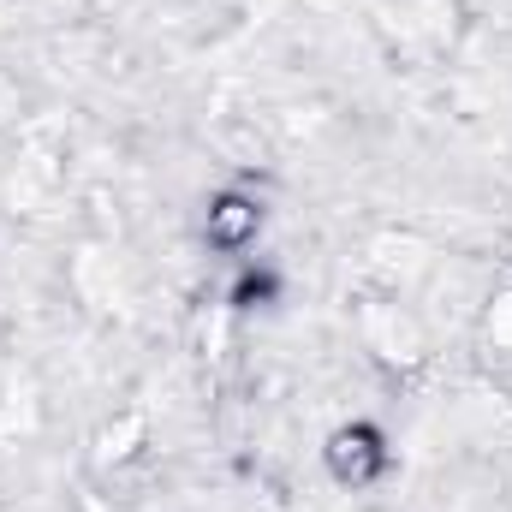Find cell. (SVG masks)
<instances>
[{
    "label": "cell",
    "instance_id": "cell-1",
    "mask_svg": "<svg viewBox=\"0 0 512 512\" xmlns=\"http://www.w3.org/2000/svg\"><path fill=\"white\" fill-rule=\"evenodd\" d=\"M328 465H334L340 483H370L387 465V453H382V441H376V429H340L328 441Z\"/></svg>",
    "mask_w": 512,
    "mask_h": 512
}]
</instances>
